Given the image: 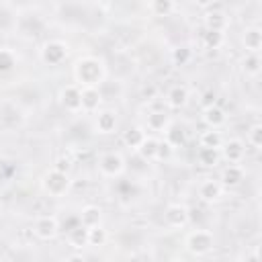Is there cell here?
I'll list each match as a JSON object with an SVG mask.
<instances>
[{
  "label": "cell",
  "instance_id": "obj_1",
  "mask_svg": "<svg viewBox=\"0 0 262 262\" xmlns=\"http://www.w3.org/2000/svg\"><path fill=\"white\" fill-rule=\"evenodd\" d=\"M74 80L80 88L102 86L106 80V66L96 55H84L74 63Z\"/></svg>",
  "mask_w": 262,
  "mask_h": 262
},
{
  "label": "cell",
  "instance_id": "obj_2",
  "mask_svg": "<svg viewBox=\"0 0 262 262\" xmlns=\"http://www.w3.org/2000/svg\"><path fill=\"white\" fill-rule=\"evenodd\" d=\"M70 186H72V180H70L68 172L51 168L41 176V188L49 196H63L70 190Z\"/></svg>",
  "mask_w": 262,
  "mask_h": 262
},
{
  "label": "cell",
  "instance_id": "obj_3",
  "mask_svg": "<svg viewBox=\"0 0 262 262\" xmlns=\"http://www.w3.org/2000/svg\"><path fill=\"white\" fill-rule=\"evenodd\" d=\"M184 246L192 256H207L215 246V235L209 229H194L186 235Z\"/></svg>",
  "mask_w": 262,
  "mask_h": 262
},
{
  "label": "cell",
  "instance_id": "obj_4",
  "mask_svg": "<svg viewBox=\"0 0 262 262\" xmlns=\"http://www.w3.org/2000/svg\"><path fill=\"white\" fill-rule=\"evenodd\" d=\"M68 53H70L68 43H63V41H59V39H53V41H47V43L41 47L39 57H41V61H43L45 66H59V63L66 61Z\"/></svg>",
  "mask_w": 262,
  "mask_h": 262
},
{
  "label": "cell",
  "instance_id": "obj_5",
  "mask_svg": "<svg viewBox=\"0 0 262 262\" xmlns=\"http://www.w3.org/2000/svg\"><path fill=\"white\" fill-rule=\"evenodd\" d=\"M98 170L106 178H119V176L125 174L127 164H125V158L119 151H106L98 160Z\"/></svg>",
  "mask_w": 262,
  "mask_h": 262
},
{
  "label": "cell",
  "instance_id": "obj_6",
  "mask_svg": "<svg viewBox=\"0 0 262 262\" xmlns=\"http://www.w3.org/2000/svg\"><path fill=\"white\" fill-rule=\"evenodd\" d=\"M190 221V211L182 203H172L164 211V223L172 229H184Z\"/></svg>",
  "mask_w": 262,
  "mask_h": 262
},
{
  "label": "cell",
  "instance_id": "obj_7",
  "mask_svg": "<svg viewBox=\"0 0 262 262\" xmlns=\"http://www.w3.org/2000/svg\"><path fill=\"white\" fill-rule=\"evenodd\" d=\"M59 100H61V106L70 113H78L82 111V88L78 84H68L61 88L59 92Z\"/></svg>",
  "mask_w": 262,
  "mask_h": 262
},
{
  "label": "cell",
  "instance_id": "obj_8",
  "mask_svg": "<svg viewBox=\"0 0 262 262\" xmlns=\"http://www.w3.org/2000/svg\"><path fill=\"white\" fill-rule=\"evenodd\" d=\"M35 235L39 237V239H45V242H49V239H53L55 235H57V231H59V221H57V217H53V215H43V217H39L37 221H35Z\"/></svg>",
  "mask_w": 262,
  "mask_h": 262
},
{
  "label": "cell",
  "instance_id": "obj_9",
  "mask_svg": "<svg viewBox=\"0 0 262 262\" xmlns=\"http://www.w3.org/2000/svg\"><path fill=\"white\" fill-rule=\"evenodd\" d=\"M104 96L100 86H84L82 88V111L84 113H96L102 104Z\"/></svg>",
  "mask_w": 262,
  "mask_h": 262
},
{
  "label": "cell",
  "instance_id": "obj_10",
  "mask_svg": "<svg viewBox=\"0 0 262 262\" xmlns=\"http://www.w3.org/2000/svg\"><path fill=\"white\" fill-rule=\"evenodd\" d=\"M221 156L229 162V164H239L246 156V145L242 139H229V141H223L221 147H219Z\"/></svg>",
  "mask_w": 262,
  "mask_h": 262
},
{
  "label": "cell",
  "instance_id": "obj_11",
  "mask_svg": "<svg viewBox=\"0 0 262 262\" xmlns=\"http://www.w3.org/2000/svg\"><path fill=\"white\" fill-rule=\"evenodd\" d=\"M115 129H117V113L111 108L98 111V115L94 117V131L100 135H108Z\"/></svg>",
  "mask_w": 262,
  "mask_h": 262
},
{
  "label": "cell",
  "instance_id": "obj_12",
  "mask_svg": "<svg viewBox=\"0 0 262 262\" xmlns=\"http://www.w3.org/2000/svg\"><path fill=\"white\" fill-rule=\"evenodd\" d=\"M203 123L209 129H221L227 123V115L219 104H209L203 106Z\"/></svg>",
  "mask_w": 262,
  "mask_h": 262
},
{
  "label": "cell",
  "instance_id": "obj_13",
  "mask_svg": "<svg viewBox=\"0 0 262 262\" xmlns=\"http://www.w3.org/2000/svg\"><path fill=\"white\" fill-rule=\"evenodd\" d=\"M199 196L201 201L205 203H217L221 196H223V184L219 180H213V178H207L201 182L199 186Z\"/></svg>",
  "mask_w": 262,
  "mask_h": 262
},
{
  "label": "cell",
  "instance_id": "obj_14",
  "mask_svg": "<svg viewBox=\"0 0 262 262\" xmlns=\"http://www.w3.org/2000/svg\"><path fill=\"white\" fill-rule=\"evenodd\" d=\"M170 123H172V119H170V115L164 111V106H162V108L149 106V113H147V129L164 133Z\"/></svg>",
  "mask_w": 262,
  "mask_h": 262
},
{
  "label": "cell",
  "instance_id": "obj_15",
  "mask_svg": "<svg viewBox=\"0 0 262 262\" xmlns=\"http://www.w3.org/2000/svg\"><path fill=\"white\" fill-rule=\"evenodd\" d=\"M242 43L248 53H260L262 49V29L260 27H248L242 35Z\"/></svg>",
  "mask_w": 262,
  "mask_h": 262
},
{
  "label": "cell",
  "instance_id": "obj_16",
  "mask_svg": "<svg viewBox=\"0 0 262 262\" xmlns=\"http://www.w3.org/2000/svg\"><path fill=\"white\" fill-rule=\"evenodd\" d=\"M242 180H244V168L239 164H229L227 168H223L221 178H219V182L223 184V188H233Z\"/></svg>",
  "mask_w": 262,
  "mask_h": 262
},
{
  "label": "cell",
  "instance_id": "obj_17",
  "mask_svg": "<svg viewBox=\"0 0 262 262\" xmlns=\"http://www.w3.org/2000/svg\"><path fill=\"white\" fill-rule=\"evenodd\" d=\"M186 102H188V90H186V86L176 84V86H172V88L168 90V94H166V104H168L170 108H182V106H186Z\"/></svg>",
  "mask_w": 262,
  "mask_h": 262
},
{
  "label": "cell",
  "instance_id": "obj_18",
  "mask_svg": "<svg viewBox=\"0 0 262 262\" xmlns=\"http://www.w3.org/2000/svg\"><path fill=\"white\" fill-rule=\"evenodd\" d=\"M227 27H229V18H227L225 12H221V10H209L205 14V29L225 33Z\"/></svg>",
  "mask_w": 262,
  "mask_h": 262
},
{
  "label": "cell",
  "instance_id": "obj_19",
  "mask_svg": "<svg viewBox=\"0 0 262 262\" xmlns=\"http://www.w3.org/2000/svg\"><path fill=\"white\" fill-rule=\"evenodd\" d=\"M164 139L176 149V147H182L184 143H186V131L180 127V125H176L174 121L166 127V131H164Z\"/></svg>",
  "mask_w": 262,
  "mask_h": 262
},
{
  "label": "cell",
  "instance_id": "obj_20",
  "mask_svg": "<svg viewBox=\"0 0 262 262\" xmlns=\"http://www.w3.org/2000/svg\"><path fill=\"white\" fill-rule=\"evenodd\" d=\"M219 160H221L219 147H203L201 145L199 151H196V162L205 168H215L219 164Z\"/></svg>",
  "mask_w": 262,
  "mask_h": 262
},
{
  "label": "cell",
  "instance_id": "obj_21",
  "mask_svg": "<svg viewBox=\"0 0 262 262\" xmlns=\"http://www.w3.org/2000/svg\"><path fill=\"white\" fill-rule=\"evenodd\" d=\"M68 242H70V246L76 248V250L86 248V246H88V227L82 225V223L74 225V227L68 231Z\"/></svg>",
  "mask_w": 262,
  "mask_h": 262
},
{
  "label": "cell",
  "instance_id": "obj_22",
  "mask_svg": "<svg viewBox=\"0 0 262 262\" xmlns=\"http://www.w3.org/2000/svg\"><path fill=\"white\" fill-rule=\"evenodd\" d=\"M80 223L86 225V227H94V225H100L102 223V209L96 207V205H86L80 213Z\"/></svg>",
  "mask_w": 262,
  "mask_h": 262
},
{
  "label": "cell",
  "instance_id": "obj_23",
  "mask_svg": "<svg viewBox=\"0 0 262 262\" xmlns=\"http://www.w3.org/2000/svg\"><path fill=\"white\" fill-rule=\"evenodd\" d=\"M158 141H160V139H156V137H151V135H145V139L139 143V147H137L135 151L139 154L141 160H145V162H156Z\"/></svg>",
  "mask_w": 262,
  "mask_h": 262
},
{
  "label": "cell",
  "instance_id": "obj_24",
  "mask_svg": "<svg viewBox=\"0 0 262 262\" xmlns=\"http://www.w3.org/2000/svg\"><path fill=\"white\" fill-rule=\"evenodd\" d=\"M16 20H18V16L12 10V6L6 4V2H0V31H12V29H16Z\"/></svg>",
  "mask_w": 262,
  "mask_h": 262
},
{
  "label": "cell",
  "instance_id": "obj_25",
  "mask_svg": "<svg viewBox=\"0 0 262 262\" xmlns=\"http://www.w3.org/2000/svg\"><path fill=\"white\" fill-rule=\"evenodd\" d=\"M260 68H262L260 55H258V53H246V57L242 59V70H244V74L256 78V76L260 74Z\"/></svg>",
  "mask_w": 262,
  "mask_h": 262
},
{
  "label": "cell",
  "instance_id": "obj_26",
  "mask_svg": "<svg viewBox=\"0 0 262 262\" xmlns=\"http://www.w3.org/2000/svg\"><path fill=\"white\" fill-rule=\"evenodd\" d=\"M145 139V131L141 129V127H129L125 133H123V143L127 145V147H131V149H137L139 147V143Z\"/></svg>",
  "mask_w": 262,
  "mask_h": 262
},
{
  "label": "cell",
  "instance_id": "obj_27",
  "mask_svg": "<svg viewBox=\"0 0 262 262\" xmlns=\"http://www.w3.org/2000/svg\"><path fill=\"white\" fill-rule=\"evenodd\" d=\"M16 63H18L16 53L12 49H8V47H0V74L12 72L16 68Z\"/></svg>",
  "mask_w": 262,
  "mask_h": 262
},
{
  "label": "cell",
  "instance_id": "obj_28",
  "mask_svg": "<svg viewBox=\"0 0 262 262\" xmlns=\"http://www.w3.org/2000/svg\"><path fill=\"white\" fill-rule=\"evenodd\" d=\"M199 143H201L203 147H221V143H223V135H221L219 129H207V131L201 133Z\"/></svg>",
  "mask_w": 262,
  "mask_h": 262
},
{
  "label": "cell",
  "instance_id": "obj_29",
  "mask_svg": "<svg viewBox=\"0 0 262 262\" xmlns=\"http://www.w3.org/2000/svg\"><path fill=\"white\" fill-rule=\"evenodd\" d=\"M106 239H108V233L102 227V223L100 225H94V227H88V246L100 248V246L106 244Z\"/></svg>",
  "mask_w": 262,
  "mask_h": 262
},
{
  "label": "cell",
  "instance_id": "obj_30",
  "mask_svg": "<svg viewBox=\"0 0 262 262\" xmlns=\"http://www.w3.org/2000/svg\"><path fill=\"white\" fill-rule=\"evenodd\" d=\"M223 43H225V33H221V31H211V29H207V31L203 33V45H205L207 49H219Z\"/></svg>",
  "mask_w": 262,
  "mask_h": 262
},
{
  "label": "cell",
  "instance_id": "obj_31",
  "mask_svg": "<svg viewBox=\"0 0 262 262\" xmlns=\"http://www.w3.org/2000/svg\"><path fill=\"white\" fill-rule=\"evenodd\" d=\"M149 12L156 16H170L174 12V0H149Z\"/></svg>",
  "mask_w": 262,
  "mask_h": 262
},
{
  "label": "cell",
  "instance_id": "obj_32",
  "mask_svg": "<svg viewBox=\"0 0 262 262\" xmlns=\"http://www.w3.org/2000/svg\"><path fill=\"white\" fill-rule=\"evenodd\" d=\"M246 139H248V143H250L254 149H260V147H262V125H260V123H254V125L248 129Z\"/></svg>",
  "mask_w": 262,
  "mask_h": 262
},
{
  "label": "cell",
  "instance_id": "obj_33",
  "mask_svg": "<svg viewBox=\"0 0 262 262\" xmlns=\"http://www.w3.org/2000/svg\"><path fill=\"white\" fill-rule=\"evenodd\" d=\"M190 57H192V51H190V47H186V45H180V47H176V49L172 51V61H174L176 66H186V63L190 61Z\"/></svg>",
  "mask_w": 262,
  "mask_h": 262
},
{
  "label": "cell",
  "instance_id": "obj_34",
  "mask_svg": "<svg viewBox=\"0 0 262 262\" xmlns=\"http://www.w3.org/2000/svg\"><path fill=\"white\" fill-rule=\"evenodd\" d=\"M172 154H174V147L166 139H160L158 141V149H156V162H166V160L172 158Z\"/></svg>",
  "mask_w": 262,
  "mask_h": 262
},
{
  "label": "cell",
  "instance_id": "obj_35",
  "mask_svg": "<svg viewBox=\"0 0 262 262\" xmlns=\"http://www.w3.org/2000/svg\"><path fill=\"white\" fill-rule=\"evenodd\" d=\"M55 170H61V172H70V168H72V162L68 160V158H59L57 162H55V166H53Z\"/></svg>",
  "mask_w": 262,
  "mask_h": 262
},
{
  "label": "cell",
  "instance_id": "obj_36",
  "mask_svg": "<svg viewBox=\"0 0 262 262\" xmlns=\"http://www.w3.org/2000/svg\"><path fill=\"white\" fill-rule=\"evenodd\" d=\"M209 104H215V94L213 92H205L203 94V106H209Z\"/></svg>",
  "mask_w": 262,
  "mask_h": 262
},
{
  "label": "cell",
  "instance_id": "obj_37",
  "mask_svg": "<svg viewBox=\"0 0 262 262\" xmlns=\"http://www.w3.org/2000/svg\"><path fill=\"white\" fill-rule=\"evenodd\" d=\"M192 2H194L199 8H209V6H211L215 0H192Z\"/></svg>",
  "mask_w": 262,
  "mask_h": 262
}]
</instances>
